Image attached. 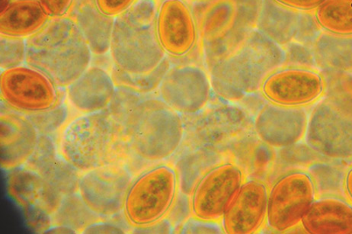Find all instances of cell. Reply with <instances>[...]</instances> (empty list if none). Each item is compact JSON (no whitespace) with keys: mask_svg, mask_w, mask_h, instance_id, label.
I'll list each match as a JSON object with an SVG mask.
<instances>
[{"mask_svg":"<svg viewBox=\"0 0 352 234\" xmlns=\"http://www.w3.org/2000/svg\"><path fill=\"white\" fill-rule=\"evenodd\" d=\"M49 17H65L74 0H38Z\"/></svg>","mask_w":352,"mask_h":234,"instance_id":"cell-41","label":"cell"},{"mask_svg":"<svg viewBox=\"0 0 352 234\" xmlns=\"http://www.w3.org/2000/svg\"><path fill=\"white\" fill-rule=\"evenodd\" d=\"M281 3L299 11L316 10L326 0H278Z\"/></svg>","mask_w":352,"mask_h":234,"instance_id":"cell-42","label":"cell"},{"mask_svg":"<svg viewBox=\"0 0 352 234\" xmlns=\"http://www.w3.org/2000/svg\"><path fill=\"white\" fill-rule=\"evenodd\" d=\"M145 98L146 95L129 89L117 87L114 98L107 111L124 126L125 120L131 111Z\"/></svg>","mask_w":352,"mask_h":234,"instance_id":"cell-35","label":"cell"},{"mask_svg":"<svg viewBox=\"0 0 352 234\" xmlns=\"http://www.w3.org/2000/svg\"><path fill=\"white\" fill-rule=\"evenodd\" d=\"M60 96L58 88L45 75L25 65L2 70L0 75L2 102L23 114L52 108Z\"/></svg>","mask_w":352,"mask_h":234,"instance_id":"cell-10","label":"cell"},{"mask_svg":"<svg viewBox=\"0 0 352 234\" xmlns=\"http://www.w3.org/2000/svg\"><path fill=\"white\" fill-rule=\"evenodd\" d=\"M91 53L84 35L67 17L50 18L26 39L25 65L65 89L90 67Z\"/></svg>","mask_w":352,"mask_h":234,"instance_id":"cell-2","label":"cell"},{"mask_svg":"<svg viewBox=\"0 0 352 234\" xmlns=\"http://www.w3.org/2000/svg\"><path fill=\"white\" fill-rule=\"evenodd\" d=\"M66 96H60L58 101L52 108L33 114L26 115L36 127L39 134L54 138L67 125L69 107Z\"/></svg>","mask_w":352,"mask_h":234,"instance_id":"cell-33","label":"cell"},{"mask_svg":"<svg viewBox=\"0 0 352 234\" xmlns=\"http://www.w3.org/2000/svg\"><path fill=\"white\" fill-rule=\"evenodd\" d=\"M300 11L278 0H263L256 30L283 46L294 41L297 33Z\"/></svg>","mask_w":352,"mask_h":234,"instance_id":"cell-27","label":"cell"},{"mask_svg":"<svg viewBox=\"0 0 352 234\" xmlns=\"http://www.w3.org/2000/svg\"><path fill=\"white\" fill-rule=\"evenodd\" d=\"M7 185L32 228L45 233L52 228V216L63 198L57 190L39 174L24 167L11 170Z\"/></svg>","mask_w":352,"mask_h":234,"instance_id":"cell-11","label":"cell"},{"mask_svg":"<svg viewBox=\"0 0 352 234\" xmlns=\"http://www.w3.org/2000/svg\"><path fill=\"white\" fill-rule=\"evenodd\" d=\"M158 90L160 98L170 108L192 116L208 107L213 88L205 70L183 65L168 70Z\"/></svg>","mask_w":352,"mask_h":234,"instance_id":"cell-14","label":"cell"},{"mask_svg":"<svg viewBox=\"0 0 352 234\" xmlns=\"http://www.w3.org/2000/svg\"><path fill=\"white\" fill-rule=\"evenodd\" d=\"M192 116V120L184 122V143L188 149L206 147L222 152L252 129L253 119L248 112L234 104L208 106Z\"/></svg>","mask_w":352,"mask_h":234,"instance_id":"cell-7","label":"cell"},{"mask_svg":"<svg viewBox=\"0 0 352 234\" xmlns=\"http://www.w3.org/2000/svg\"><path fill=\"white\" fill-rule=\"evenodd\" d=\"M24 167L39 174L63 197L78 193L81 173L62 157L52 137L39 134L37 147Z\"/></svg>","mask_w":352,"mask_h":234,"instance_id":"cell-21","label":"cell"},{"mask_svg":"<svg viewBox=\"0 0 352 234\" xmlns=\"http://www.w3.org/2000/svg\"><path fill=\"white\" fill-rule=\"evenodd\" d=\"M116 89L111 73L102 67L90 66L65 89L66 100L80 115L94 114L108 109Z\"/></svg>","mask_w":352,"mask_h":234,"instance_id":"cell-22","label":"cell"},{"mask_svg":"<svg viewBox=\"0 0 352 234\" xmlns=\"http://www.w3.org/2000/svg\"><path fill=\"white\" fill-rule=\"evenodd\" d=\"M157 12L156 1L136 0L115 18L109 52L116 67L129 74H146L166 58L157 31Z\"/></svg>","mask_w":352,"mask_h":234,"instance_id":"cell-3","label":"cell"},{"mask_svg":"<svg viewBox=\"0 0 352 234\" xmlns=\"http://www.w3.org/2000/svg\"><path fill=\"white\" fill-rule=\"evenodd\" d=\"M301 226L309 234H352V204L336 196L316 198Z\"/></svg>","mask_w":352,"mask_h":234,"instance_id":"cell-24","label":"cell"},{"mask_svg":"<svg viewBox=\"0 0 352 234\" xmlns=\"http://www.w3.org/2000/svg\"><path fill=\"white\" fill-rule=\"evenodd\" d=\"M12 1V0H1V12H3L7 8V7L9 6Z\"/></svg>","mask_w":352,"mask_h":234,"instance_id":"cell-47","label":"cell"},{"mask_svg":"<svg viewBox=\"0 0 352 234\" xmlns=\"http://www.w3.org/2000/svg\"><path fill=\"white\" fill-rule=\"evenodd\" d=\"M245 180L243 170L231 161H225L210 169L190 196L192 216L221 222Z\"/></svg>","mask_w":352,"mask_h":234,"instance_id":"cell-13","label":"cell"},{"mask_svg":"<svg viewBox=\"0 0 352 234\" xmlns=\"http://www.w3.org/2000/svg\"><path fill=\"white\" fill-rule=\"evenodd\" d=\"M153 1H157V0H153Z\"/></svg>","mask_w":352,"mask_h":234,"instance_id":"cell-48","label":"cell"},{"mask_svg":"<svg viewBox=\"0 0 352 234\" xmlns=\"http://www.w3.org/2000/svg\"><path fill=\"white\" fill-rule=\"evenodd\" d=\"M57 144L62 157L81 173L111 164L126 165L133 155L124 127L107 110L70 120Z\"/></svg>","mask_w":352,"mask_h":234,"instance_id":"cell-1","label":"cell"},{"mask_svg":"<svg viewBox=\"0 0 352 234\" xmlns=\"http://www.w3.org/2000/svg\"><path fill=\"white\" fill-rule=\"evenodd\" d=\"M124 127L132 154L145 162L170 159L184 143V120L160 97L145 98L131 111Z\"/></svg>","mask_w":352,"mask_h":234,"instance_id":"cell-5","label":"cell"},{"mask_svg":"<svg viewBox=\"0 0 352 234\" xmlns=\"http://www.w3.org/2000/svg\"><path fill=\"white\" fill-rule=\"evenodd\" d=\"M272 147L260 140L253 129L225 148L222 151L228 161L241 167L249 179L258 177L269 164Z\"/></svg>","mask_w":352,"mask_h":234,"instance_id":"cell-28","label":"cell"},{"mask_svg":"<svg viewBox=\"0 0 352 234\" xmlns=\"http://www.w3.org/2000/svg\"><path fill=\"white\" fill-rule=\"evenodd\" d=\"M179 193L173 166L160 164L133 179L124 207L126 222L133 228H144L166 218Z\"/></svg>","mask_w":352,"mask_h":234,"instance_id":"cell-6","label":"cell"},{"mask_svg":"<svg viewBox=\"0 0 352 234\" xmlns=\"http://www.w3.org/2000/svg\"><path fill=\"white\" fill-rule=\"evenodd\" d=\"M65 17L79 28L94 55L109 52L115 18L105 15L96 0H74Z\"/></svg>","mask_w":352,"mask_h":234,"instance_id":"cell-23","label":"cell"},{"mask_svg":"<svg viewBox=\"0 0 352 234\" xmlns=\"http://www.w3.org/2000/svg\"><path fill=\"white\" fill-rule=\"evenodd\" d=\"M157 31L166 54L180 58L192 51L198 30L192 10L182 0H164L159 6Z\"/></svg>","mask_w":352,"mask_h":234,"instance_id":"cell-20","label":"cell"},{"mask_svg":"<svg viewBox=\"0 0 352 234\" xmlns=\"http://www.w3.org/2000/svg\"><path fill=\"white\" fill-rule=\"evenodd\" d=\"M133 177L126 165L111 164L81 173L78 193L87 206L103 218L123 211Z\"/></svg>","mask_w":352,"mask_h":234,"instance_id":"cell-12","label":"cell"},{"mask_svg":"<svg viewBox=\"0 0 352 234\" xmlns=\"http://www.w3.org/2000/svg\"><path fill=\"white\" fill-rule=\"evenodd\" d=\"M135 233H171L174 228L170 221L166 217L160 222L144 226V228H133Z\"/></svg>","mask_w":352,"mask_h":234,"instance_id":"cell-43","label":"cell"},{"mask_svg":"<svg viewBox=\"0 0 352 234\" xmlns=\"http://www.w3.org/2000/svg\"><path fill=\"white\" fill-rule=\"evenodd\" d=\"M285 52L283 67H298L314 70L316 63L313 49L292 41L283 46Z\"/></svg>","mask_w":352,"mask_h":234,"instance_id":"cell-37","label":"cell"},{"mask_svg":"<svg viewBox=\"0 0 352 234\" xmlns=\"http://www.w3.org/2000/svg\"><path fill=\"white\" fill-rule=\"evenodd\" d=\"M191 216H192V212L190 196L182 194L179 191L173 206L166 218L170 221L175 231Z\"/></svg>","mask_w":352,"mask_h":234,"instance_id":"cell-39","label":"cell"},{"mask_svg":"<svg viewBox=\"0 0 352 234\" xmlns=\"http://www.w3.org/2000/svg\"><path fill=\"white\" fill-rule=\"evenodd\" d=\"M315 12L324 30L352 35V0H326Z\"/></svg>","mask_w":352,"mask_h":234,"instance_id":"cell-31","label":"cell"},{"mask_svg":"<svg viewBox=\"0 0 352 234\" xmlns=\"http://www.w3.org/2000/svg\"><path fill=\"white\" fill-rule=\"evenodd\" d=\"M269 188L261 180L248 179L221 220L224 233L255 234L267 222Z\"/></svg>","mask_w":352,"mask_h":234,"instance_id":"cell-18","label":"cell"},{"mask_svg":"<svg viewBox=\"0 0 352 234\" xmlns=\"http://www.w3.org/2000/svg\"><path fill=\"white\" fill-rule=\"evenodd\" d=\"M171 67V61L166 58L153 72L142 75H133L124 72L114 65L111 75L116 87L129 89L137 93L147 95L159 89L168 70Z\"/></svg>","mask_w":352,"mask_h":234,"instance_id":"cell-32","label":"cell"},{"mask_svg":"<svg viewBox=\"0 0 352 234\" xmlns=\"http://www.w3.org/2000/svg\"><path fill=\"white\" fill-rule=\"evenodd\" d=\"M39 134L23 113L6 106L0 114V165L6 171L23 167L38 145Z\"/></svg>","mask_w":352,"mask_h":234,"instance_id":"cell-19","label":"cell"},{"mask_svg":"<svg viewBox=\"0 0 352 234\" xmlns=\"http://www.w3.org/2000/svg\"><path fill=\"white\" fill-rule=\"evenodd\" d=\"M324 89L325 81L314 70L283 67L267 78L261 92L267 102L304 107L318 99Z\"/></svg>","mask_w":352,"mask_h":234,"instance_id":"cell-16","label":"cell"},{"mask_svg":"<svg viewBox=\"0 0 352 234\" xmlns=\"http://www.w3.org/2000/svg\"><path fill=\"white\" fill-rule=\"evenodd\" d=\"M45 233H75L74 231L72 229L65 228V226H53L49 230H47Z\"/></svg>","mask_w":352,"mask_h":234,"instance_id":"cell-46","label":"cell"},{"mask_svg":"<svg viewBox=\"0 0 352 234\" xmlns=\"http://www.w3.org/2000/svg\"><path fill=\"white\" fill-rule=\"evenodd\" d=\"M323 31L315 10L300 11L298 30L294 41L313 49Z\"/></svg>","mask_w":352,"mask_h":234,"instance_id":"cell-36","label":"cell"},{"mask_svg":"<svg viewBox=\"0 0 352 234\" xmlns=\"http://www.w3.org/2000/svg\"><path fill=\"white\" fill-rule=\"evenodd\" d=\"M135 2L136 0H96L98 8L105 15L114 18L128 10Z\"/></svg>","mask_w":352,"mask_h":234,"instance_id":"cell-40","label":"cell"},{"mask_svg":"<svg viewBox=\"0 0 352 234\" xmlns=\"http://www.w3.org/2000/svg\"><path fill=\"white\" fill-rule=\"evenodd\" d=\"M49 19L38 0H12L0 13V34L26 39L43 28Z\"/></svg>","mask_w":352,"mask_h":234,"instance_id":"cell-26","label":"cell"},{"mask_svg":"<svg viewBox=\"0 0 352 234\" xmlns=\"http://www.w3.org/2000/svg\"><path fill=\"white\" fill-rule=\"evenodd\" d=\"M316 65L328 68H352V35L324 30L313 47Z\"/></svg>","mask_w":352,"mask_h":234,"instance_id":"cell-29","label":"cell"},{"mask_svg":"<svg viewBox=\"0 0 352 234\" xmlns=\"http://www.w3.org/2000/svg\"><path fill=\"white\" fill-rule=\"evenodd\" d=\"M344 189L352 204V167H351L344 178Z\"/></svg>","mask_w":352,"mask_h":234,"instance_id":"cell-45","label":"cell"},{"mask_svg":"<svg viewBox=\"0 0 352 234\" xmlns=\"http://www.w3.org/2000/svg\"><path fill=\"white\" fill-rule=\"evenodd\" d=\"M124 231L120 226L100 222L89 226L83 233H124Z\"/></svg>","mask_w":352,"mask_h":234,"instance_id":"cell-44","label":"cell"},{"mask_svg":"<svg viewBox=\"0 0 352 234\" xmlns=\"http://www.w3.org/2000/svg\"><path fill=\"white\" fill-rule=\"evenodd\" d=\"M308 117L304 107H287L267 102L253 118L252 129L267 146L284 149L305 139Z\"/></svg>","mask_w":352,"mask_h":234,"instance_id":"cell-17","label":"cell"},{"mask_svg":"<svg viewBox=\"0 0 352 234\" xmlns=\"http://www.w3.org/2000/svg\"><path fill=\"white\" fill-rule=\"evenodd\" d=\"M305 140L308 147L327 157L352 156V116L332 103H320L308 117Z\"/></svg>","mask_w":352,"mask_h":234,"instance_id":"cell-15","label":"cell"},{"mask_svg":"<svg viewBox=\"0 0 352 234\" xmlns=\"http://www.w3.org/2000/svg\"><path fill=\"white\" fill-rule=\"evenodd\" d=\"M102 219L87 206L77 193L63 198L58 209L52 216V225L65 226L75 233H83L91 225L103 222Z\"/></svg>","mask_w":352,"mask_h":234,"instance_id":"cell-30","label":"cell"},{"mask_svg":"<svg viewBox=\"0 0 352 234\" xmlns=\"http://www.w3.org/2000/svg\"><path fill=\"white\" fill-rule=\"evenodd\" d=\"M316 195L315 182L309 173L295 170L281 176L269 189L267 226L278 233L297 228Z\"/></svg>","mask_w":352,"mask_h":234,"instance_id":"cell-8","label":"cell"},{"mask_svg":"<svg viewBox=\"0 0 352 234\" xmlns=\"http://www.w3.org/2000/svg\"><path fill=\"white\" fill-rule=\"evenodd\" d=\"M174 233H224V231L220 222L206 221V220L191 216L184 223H182L179 228H176Z\"/></svg>","mask_w":352,"mask_h":234,"instance_id":"cell-38","label":"cell"},{"mask_svg":"<svg viewBox=\"0 0 352 234\" xmlns=\"http://www.w3.org/2000/svg\"><path fill=\"white\" fill-rule=\"evenodd\" d=\"M228 161L217 149L197 147L188 149L175 160L173 167L177 175L179 193L191 196L197 184L212 169Z\"/></svg>","mask_w":352,"mask_h":234,"instance_id":"cell-25","label":"cell"},{"mask_svg":"<svg viewBox=\"0 0 352 234\" xmlns=\"http://www.w3.org/2000/svg\"><path fill=\"white\" fill-rule=\"evenodd\" d=\"M263 0H196L192 12L201 45L239 27L256 30Z\"/></svg>","mask_w":352,"mask_h":234,"instance_id":"cell-9","label":"cell"},{"mask_svg":"<svg viewBox=\"0 0 352 234\" xmlns=\"http://www.w3.org/2000/svg\"><path fill=\"white\" fill-rule=\"evenodd\" d=\"M26 39L0 34V67L2 70L23 65Z\"/></svg>","mask_w":352,"mask_h":234,"instance_id":"cell-34","label":"cell"},{"mask_svg":"<svg viewBox=\"0 0 352 234\" xmlns=\"http://www.w3.org/2000/svg\"><path fill=\"white\" fill-rule=\"evenodd\" d=\"M285 52L257 30L232 58L208 71L213 91L228 102H237L261 90L267 77L283 68Z\"/></svg>","mask_w":352,"mask_h":234,"instance_id":"cell-4","label":"cell"}]
</instances>
